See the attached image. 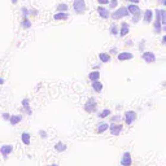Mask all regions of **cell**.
<instances>
[{
	"instance_id": "6da1fadb",
	"label": "cell",
	"mask_w": 166,
	"mask_h": 166,
	"mask_svg": "<svg viewBox=\"0 0 166 166\" xmlns=\"http://www.w3.org/2000/svg\"><path fill=\"white\" fill-rule=\"evenodd\" d=\"M123 121H125V123L127 126H131L134 122L137 119V113L135 110H126L125 113H123Z\"/></svg>"
},
{
	"instance_id": "7a4b0ae2",
	"label": "cell",
	"mask_w": 166,
	"mask_h": 166,
	"mask_svg": "<svg viewBox=\"0 0 166 166\" xmlns=\"http://www.w3.org/2000/svg\"><path fill=\"white\" fill-rule=\"evenodd\" d=\"M83 109L87 113H95L97 110V101H96V99H95V97H88L87 101H86V104H84V107H83Z\"/></svg>"
},
{
	"instance_id": "3957f363",
	"label": "cell",
	"mask_w": 166,
	"mask_h": 166,
	"mask_svg": "<svg viewBox=\"0 0 166 166\" xmlns=\"http://www.w3.org/2000/svg\"><path fill=\"white\" fill-rule=\"evenodd\" d=\"M129 15H130V13H129V10H127L126 7H121V8H118L117 10H114V12H113L112 18L114 21H117V20L125 18V17H127Z\"/></svg>"
},
{
	"instance_id": "277c9868",
	"label": "cell",
	"mask_w": 166,
	"mask_h": 166,
	"mask_svg": "<svg viewBox=\"0 0 166 166\" xmlns=\"http://www.w3.org/2000/svg\"><path fill=\"white\" fill-rule=\"evenodd\" d=\"M73 8L77 15H83L86 12V3H84V0H74Z\"/></svg>"
},
{
	"instance_id": "5b68a950",
	"label": "cell",
	"mask_w": 166,
	"mask_h": 166,
	"mask_svg": "<svg viewBox=\"0 0 166 166\" xmlns=\"http://www.w3.org/2000/svg\"><path fill=\"white\" fill-rule=\"evenodd\" d=\"M109 132H110V135L113 136H118V135H121V132H122V130H123V126L121 125V123H113L110 122L109 123Z\"/></svg>"
},
{
	"instance_id": "8992f818",
	"label": "cell",
	"mask_w": 166,
	"mask_h": 166,
	"mask_svg": "<svg viewBox=\"0 0 166 166\" xmlns=\"http://www.w3.org/2000/svg\"><path fill=\"white\" fill-rule=\"evenodd\" d=\"M153 29L156 34H161L164 31V26L161 23V18H160V9H156V21L153 23Z\"/></svg>"
},
{
	"instance_id": "52a82bcc",
	"label": "cell",
	"mask_w": 166,
	"mask_h": 166,
	"mask_svg": "<svg viewBox=\"0 0 166 166\" xmlns=\"http://www.w3.org/2000/svg\"><path fill=\"white\" fill-rule=\"evenodd\" d=\"M13 149H15L13 144H3V146H0V154L3 156V158H8V156L13 152Z\"/></svg>"
},
{
	"instance_id": "ba28073f",
	"label": "cell",
	"mask_w": 166,
	"mask_h": 166,
	"mask_svg": "<svg viewBox=\"0 0 166 166\" xmlns=\"http://www.w3.org/2000/svg\"><path fill=\"white\" fill-rule=\"evenodd\" d=\"M142 59L147 64H153L154 61H156V55H154V52H152V51H143L142 52Z\"/></svg>"
},
{
	"instance_id": "9c48e42d",
	"label": "cell",
	"mask_w": 166,
	"mask_h": 166,
	"mask_svg": "<svg viewBox=\"0 0 166 166\" xmlns=\"http://www.w3.org/2000/svg\"><path fill=\"white\" fill-rule=\"evenodd\" d=\"M121 165L123 166H131L132 165V158H131V153L130 152H125L121 157Z\"/></svg>"
},
{
	"instance_id": "30bf717a",
	"label": "cell",
	"mask_w": 166,
	"mask_h": 166,
	"mask_svg": "<svg viewBox=\"0 0 166 166\" xmlns=\"http://www.w3.org/2000/svg\"><path fill=\"white\" fill-rule=\"evenodd\" d=\"M118 61H129V60H132L134 59V55L131 52H118V56H117Z\"/></svg>"
},
{
	"instance_id": "8fae6325",
	"label": "cell",
	"mask_w": 166,
	"mask_h": 166,
	"mask_svg": "<svg viewBox=\"0 0 166 166\" xmlns=\"http://www.w3.org/2000/svg\"><path fill=\"white\" fill-rule=\"evenodd\" d=\"M108 129H109V123L105 122V121H101V122L97 123L96 131H97V134H104L105 131H108Z\"/></svg>"
},
{
	"instance_id": "7c38bea8",
	"label": "cell",
	"mask_w": 166,
	"mask_h": 166,
	"mask_svg": "<svg viewBox=\"0 0 166 166\" xmlns=\"http://www.w3.org/2000/svg\"><path fill=\"white\" fill-rule=\"evenodd\" d=\"M97 13H99V16L101 17V18H104V20H107L109 16H110V12H109V10L105 8L104 5H100L97 8Z\"/></svg>"
},
{
	"instance_id": "4fadbf2b",
	"label": "cell",
	"mask_w": 166,
	"mask_h": 166,
	"mask_svg": "<svg viewBox=\"0 0 166 166\" xmlns=\"http://www.w3.org/2000/svg\"><path fill=\"white\" fill-rule=\"evenodd\" d=\"M22 121V116H20V114H10V118H9V123L12 126H16V125H18V123Z\"/></svg>"
},
{
	"instance_id": "5bb4252c",
	"label": "cell",
	"mask_w": 166,
	"mask_h": 166,
	"mask_svg": "<svg viewBox=\"0 0 166 166\" xmlns=\"http://www.w3.org/2000/svg\"><path fill=\"white\" fill-rule=\"evenodd\" d=\"M68 18H69L68 12H57V13H55V16H53V20H56V21H66Z\"/></svg>"
},
{
	"instance_id": "9a60e30c",
	"label": "cell",
	"mask_w": 166,
	"mask_h": 166,
	"mask_svg": "<svg viewBox=\"0 0 166 166\" xmlns=\"http://www.w3.org/2000/svg\"><path fill=\"white\" fill-rule=\"evenodd\" d=\"M91 86H92L95 92H97V94H100L101 91H103V88H104V84L100 82V79H99V80H94V82L91 83Z\"/></svg>"
},
{
	"instance_id": "2e32d148",
	"label": "cell",
	"mask_w": 166,
	"mask_h": 166,
	"mask_svg": "<svg viewBox=\"0 0 166 166\" xmlns=\"http://www.w3.org/2000/svg\"><path fill=\"white\" fill-rule=\"evenodd\" d=\"M21 142H22L25 146H30L31 144V135L29 132H26V131L22 132L21 134Z\"/></svg>"
},
{
	"instance_id": "e0dca14e",
	"label": "cell",
	"mask_w": 166,
	"mask_h": 166,
	"mask_svg": "<svg viewBox=\"0 0 166 166\" xmlns=\"http://www.w3.org/2000/svg\"><path fill=\"white\" fill-rule=\"evenodd\" d=\"M152 20H153V10L146 9V12H144V23H151Z\"/></svg>"
},
{
	"instance_id": "ac0fdd59",
	"label": "cell",
	"mask_w": 166,
	"mask_h": 166,
	"mask_svg": "<svg viewBox=\"0 0 166 166\" xmlns=\"http://www.w3.org/2000/svg\"><path fill=\"white\" fill-rule=\"evenodd\" d=\"M129 31H130L129 23H127V22H122V23H121V29H119L118 35H121V37H125V35L129 34Z\"/></svg>"
},
{
	"instance_id": "d6986e66",
	"label": "cell",
	"mask_w": 166,
	"mask_h": 166,
	"mask_svg": "<svg viewBox=\"0 0 166 166\" xmlns=\"http://www.w3.org/2000/svg\"><path fill=\"white\" fill-rule=\"evenodd\" d=\"M66 149H68V146L64 142H57L55 144V151L59 152V153H62V152H65Z\"/></svg>"
},
{
	"instance_id": "ffe728a7",
	"label": "cell",
	"mask_w": 166,
	"mask_h": 166,
	"mask_svg": "<svg viewBox=\"0 0 166 166\" xmlns=\"http://www.w3.org/2000/svg\"><path fill=\"white\" fill-rule=\"evenodd\" d=\"M99 60H100V62H103V64L110 62V55L107 53V52H100V53H99Z\"/></svg>"
},
{
	"instance_id": "44dd1931",
	"label": "cell",
	"mask_w": 166,
	"mask_h": 166,
	"mask_svg": "<svg viewBox=\"0 0 166 166\" xmlns=\"http://www.w3.org/2000/svg\"><path fill=\"white\" fill-rule=\"evenodd\" d=\"M110 114H112V110L107 108V109H103V110L99 112V113H97V117L100 118V119H105V118H108Z\"/></svg>"
},
{
	"instance_id": "7402d4cb",
	"label": "cell",
	"mask_w": 166,
	"mask_h": 166,
	"mask_svg": "<svg viewBox=\"0 0 166 166\" xmlns=\"http://www.w3.org/2000/svg\"><path fill=\"white\" fill-rule=\"evenodd\" d=\"M88 79H90L91 82H94V80H99L100 79V72H99V70H92V72L88 74Z\"/></svg>"
},
{
	"instance_id": "603a6c76",
	"label": "cell",
	"mask_w": 166,
	"mask_h": 166,
	"mask_svg": "<svg viewBox=\"0 0 166 166\" xmlns=\"http://www.w3.org/2000/svg\"><path fill=\"white\" fill-rule=\"evenodd\" d=\"M126 8H127V10H129L130 15H135V13L140 12V8L137 7V4H130L129 7H126Z\"/></svg>"
},
{
	"instance_id": "cb8c5ba5",
	"label": "cell",
	"mask_w": 166,
	"mask_h": 166,
	"mask_svg": "<svg viewBox=\"0 0 166 166\" xmlns=\"http://www.w3.org/2000/svg\"><path fill=\"white\" fill-rule=\"evenodd\" d=\"M31 25H33V23H31V21H30L29 18H27V17H23L22 21H21V26H22L23 29H26V30H27V29H30Z\"/></svg>"
},
{
	"instance_id": "d4e9b609",
	"label": "cell",
	"mask_w": 166,
	"mask_h": 166,
	"mask_svg": "<svg viewBox=\"0 0 166 166\" xmlns=\"http://www.w3.org/2000/svg\"><path fill=\"white\" fill-rule=\"evenodd\" d=\"M160 18H161L162 26H166V10L165 9H160Z\"/></svg>"
},
{
	"instance_id": "484cf974",
	"label": "cell",
	"mask_w": 166,
	"mask_h": 166,
	"mask_svg": "<svg viewBox=\"0 0 166 166\" xmlns=\"http://www.w3.org/2000/svg\"><path fill=\"white\" fill-rule=\"evenodd\" d=\"M110 117V122H113V123H119L121 122V119H122V117L119 114H114V116H109Z\"/></svg>"
},
{
	"instance_id": "4316f807",
	"label": "cell",
	"mask_w": 166,
	"mask_h": 166,
	"mask_svg": "<svg viewBox=\"0 0 166 166\" xmlns=\"http://www.w3.org/2000/svg\"><path fill=\"white\" fill-rule=\"evenodd\" d=\"M119 33V29L117 27V25H112L110 29H109V34L110 35H118Z\"/></svg>"
},
{
	"instance_id": "83f0119b",
	"label": "cell",
	"mask_w": 166,
	"mask_h": 166,
	"mask_svg": "<svg viewBox=\"0 0 166 166\" xmlns=\"http://www.w3.org/2000/svg\"><path fill=\"white\" fill-rule=\"evenodd\" d=\"M68 9H69V7H68V4H65V3H60V4L57 5L59 12H66Z\"/></svg>"
},
{
	"instance_id": "f1b7e54d",
	"label": "cell",
	"mask_w": 166,
	"mask_h": 166,
	"mask_svg": "<svg viewBox=\"0 0 166 166\" xmlns=\"http://www.w3.org/2000/svg\"><path fill=\"white\" fill-rule=\"evenodd\" d=\"M21 105H22V108H25V107H30V99L25 97L23 100L21 101Z\"/></svg>"
},
{
	"instance_id": "f546056e",
	"label": "cell",
	"mask_w": 166,
	"mask_h": 166,
	"mask_svg": "<svg viewBox=\"0 0 166 166\" xmlns=\"http://www.w3.org/2000/svg\"><path fill=\"white\" fill-rule=\"evenodd\" d=\"M22 110L25 112V114H27V116L33 114V109H31V107H25V108H22Z\"/></svg>"
},
{
	"instance_id": "4dcf8cb0",
	"label": "cell",
	"mask_w": 166,
	"mask_h": 166,
	"mask_svg": "<svg viewBox=\"0 0 166 166\" xmlns=\"http://www.w3.org/2000/svg\"><path fill=\"white\" fill-rule=\"evenodd\" d=\"M139 18H140V12H137V13H135V15H134V17H132V22H134V23H137V22H139Z\"/></svg>"
},
{
	"instance_id": "1f68e13d",
	"label": "cell",
	"mask_w": 166,
	"mask_h": 166,
	"mask_svg": "<svg viewBox=\"0 0 166 166\" xmlns=\"http://www.w3.org/2000/svg\"><path fill=\"white\" fill-rule=\"evenodd\" d=\"M39 136L42 137V139H47L48 137V135H47V131H44V130H39Z\"/></svg>"
},
{
	"instance_id": "d6a6232c",
	"label": "cell",
	"mask_w": 166,
	"mask_h": 166,
	"mask_svg": "<svg viewBox=\"0 0 166 166\" xmlns=\"http://www.w3.org/2000/svg\"><path fill=\"white\" fill-rule=\"evenodd\" d=\"M1 118L4 119V121H9V118H10V114H9V113H7V112H4V113H3V114H1Z\"/></svg>"
},
{
	"instance_id": "836d02e7",
	"label": "cell",
	"mask_w": 166,
	"mask_h": 166,
	"mask_svg": "<svg viewBox=\"0 0 166 166\" xmlns=\"http://www.w3.org/2000/svg\"><path fill=\"white\" fill-rule=\"evenodd\" d=\"M144 44H146V40H140V43H139V47H137V48H139V51L140 52H143L144 51Z\"/></svg>"
},
{
	"instance_id": "e575fe53",
	"label": "cell",
	"mask_w": 166,
	"mask_h": 166,
	"mask_svg": "<svg viewBox=\"0 0 166 166\" xmlns=\"http://www.w3.org/2000/svg\"><path fill=\"white\" fill-rule=\"evenodd\" d=\"M108 4H110L112 8H116V7H117V4H118V0H109Z\"/></svg>"
},
{
	"instance_id": "d590c367",
	"label": "cell",
	"mask_w": 166,
	"mask_h": 166,
	"mask_svg": "<svg viewBox=\"0 0 166 166\" xmlns=\"http://www.w3.org/2000/svg\"><path fill=\"white\" fill-rule=\"evenodd\" d=\"M117 52H118V48L117 47H112L110 49H109V53H112V55L117 53Z\"/></svg>"
},
{
	"instance_id": "8d00e7d4",
	"label": "cell",
	"mask_w": 166,
	"mask_h": 166,
	"mask_svg": "<svg viewBox=\"0 0 166 166\" xmlns=\"http://www.w3.org/2000/svg\"><path fill=\"white\" fill-rule=\"evenodd\" d=\"M29 15L37 16V15H38V10H37V9H34V8H31V9H29Z\"/></svg>"
},
{
	"instance_id": "74e56055",
	"label": "cell",
	"mask_w": 166,
	"mask_h": 166,
	"mask_svg": "<svg viewBox=\"0 0 166 166\" xmlns=\"http://www.w3.org/2000/svg\"><path fill=\"white\" fill-rule=\"evenodd\" d=\"M22 16H23V17H27V16H29V9H27V8H22Z\"/></svg>"
},
{
	"instance_id": "f35d334b",
	"label": "cell",
	"mask_w": 166,
	"mask_h": 166,
	"mask_svg": "<svg viewBox=\"0 0 166 166\" xmlns=\"http://www.w3.org/2000/svg\"><path fill=\"white\" fill-rule=\"evenodd\" d=\"M97 3L100 5H105V4H108L109 3V0H97Z\"/></svg>"
},
{
	"instance_id": "ab89813d",
	"label": "cell",
	"mask_w": 166,
	"mask_h": 166,
	"mask_svg": "<svg viewBox=\"0 0 166 166\" xmlns=\"http://www.w3.org/2000/svg\"><path fill=\"white\" fill-rule=\"evenodd\" d=\"M126 45H129V47H131V45H134V43H132V40H131V39L126 40Z\"/></svg>"
},
{
	"instance_id": "60d3db41",
	"label": "cell",
	"mask_w": 166,
	"mask_h": 166,
	"mask_svg": "<svg viewBox=\"0 0 166 166\" xmlns=\"http://www.w3.org/2000/svg\"><path fill=\"white\" fill-rule=\"evenodd\" d=\"M127 1H130L131 4H139V1H140V0H127Z\"/></svg>"
},
{
	"instance_id": "b9f144b4",
	"label": "cell",
	"mask_w": 166,
	"mask_h": 166,
	"mask_svg": "<svg viewBox=\"0 0 166 166\" xmlns=\"http://www.w3.org/2000/svg\"><path fill=\"white\" fill-rule=\"evenodd\" d=\"M161 43L164 44V45L166 44V35H164V37H162V39H161Z\"/></svg>"
},
{
	"instance_id": "7bdbcfd3",
	"label": "cell",
	"mask_w": 166,
	"mask_h": 166,
	"mask_svg": "<svg viewBox=\"0 0 166 166\" xmlns=\"http://www.w3.org/2000/svg\"><path fill=\"white\" fill-rule=\"evenodd\" d=\"M4 82H5L4 78H1V77H0V84H4Z\"/></svg>"
},
{
	"instance_id": "ee69618b",
	"label": "cell",
	"mask_w": 166,
	"mask_h": 166,
	"mask_svg": "<svg viewBox=\"0 0 166 166\" xmlns=\"http://www.w3.org/2000/svg\"><path fill=\"white\" fill-rule=\"evenodd\" d=\"M160 3L162 5H166V0H160Z\"/></svg>"
},
{
	"instance_id": "f6af8a7d",
	"label": "cell",
	"mask_w": 166,
	"mask_h": 166,
	"mask_svg": "<svg viewBox=\"0 0 166 166\" xmlns=\"http://www.w3.org/2000/svg\"><path fill=\"white\" fill-rule=\"evenodd\" d=\"M47 166H59L57 164H49V165H47Z\"/></svg>"
},
{
	"instance_id": "bcb514c9",
	"label": "cell",
	"mask_w": 166,
	"mask_h": 166,
	"mask_svg": "<svg viewBox=\"0 0 166 166\" xmlns=\"http://www.w3.org/2000/svg\"><path fill=\"white\" fill-rule=\"evenodd\" d=\"M17 1H18V0H12V4H17Z\"/></svg>"
},
{
	"instance_id": "7dc6e473",
	"label": "cell",
	"mask_w": 166,
	"mask_h": 166,
	"mask_svg": "<svg viewBox=\"0 0 166 166\" xmlns=\"http://www.w3.org/2000/svg\"><path fill=\"white\" fill-rule=\"evenodd\" d=\"M121 166H123V165H121Z\"/></svg>"
}]
</instances>
